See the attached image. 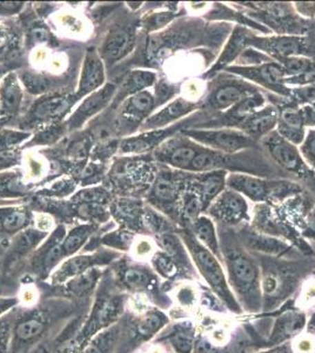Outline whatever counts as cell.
I'll return each mask as SVG.
<instances>
[{"label": "cell", "instance_id": "cell-1", "mask_svg": "<svg viewBox=\"0 0 315 353\" xmlns=\"http://www.w3.org/2000/svg\"><path fill=\"white\" fill-rule=\"evenodd\" d=\"M223 257L227 269L228 284L236 292V298H240L250 311L259 310L263 303L259 266L236 245L227 244L223 248Z\"/></svg>", "mask_w": 315, "mask_h": 353}, {"label": "cell", "instance_id": "cell-2", "mask_svg": "<svg viewBox=\"0 0 315 353\" xmlns=\"http://www.w3.org/2000/svg\"><path fill=\"white\" fill-rule=\"evenodd\" d=\"M184 243L187 246L188 252L196 264L201 277L204 278L208 286L213 290V292L226 304L228 309L233 312H241L240 304L236 298V294L232 291L228 284L227 277L225 274L223 265L216 254L206 249L204 245L200 244L196 238L190 234L184 237Z\"/></svg>", "mask_w": 315, "mask_h": 353}, {"label": "cell", "instance_id": "cell-3", "mask_svg": "<svg viewBox=\"0 0 315 353\" xmlns=\"http://www.w3.org/2000/svg\"><path fill=\"white\" fill-rule=\"evenodd\" d=\"M184 136L204 148L228 156L239 154L256 144V141L243 131L233 128L188 129L185 130Z\"/></svg>", "mask_w": 315, "mask_h": 353}, {"label": "cell", "instance_id": "cell-4", "mask_svg": "<svg viewBox=\"0 0 315 353\" xmlns=\"http://www.w3.org/2000/svg\"><path fill=\"white\" fill-rule=\"evenodd\" d=\"M261 144L272 159L288 172L296 174L300 178H311L314 174L303 161L299 146L292 144L291 141L285 139L276 131L263 137Z\"/></svg>", "mask_w": 315, "mask_h": 353}, {"label": "cell", "instance_id": "cell-5", "mask_svg": "<svg viewBox=\"0 0 315 353\" xmlns=\"http://www.w3.org/2000/svg\"><path fill=\"white\" fill-rule=\"evenodd\" d=\"M226 186L240 193L243 197L248 198L256 203L267 201L268 197L276 193L292 191L296 186L293 183L285 181H266L263 178L245 174V173H228Z\"/></svg>", "mask_w": 315, "mask_h": 353}, {"label": "cell", "instance_id": "cell-6", "mask_svg": "<svg viewBox=\"0 0 315 353\" xmlns=\"http://www.w3.org/2000/svg\"><path fill=\"white\" fill-rule=\"evenodd\" d=\"M223 71L243 79H247L251 83L267 88L273 92L289 96V91H287V88L285 86V71L283 66L276 61L256 65H232Z\"/></svg>", "mask_w": 315, "mask_h": 353}, {"label": "cell", "instance_id": "cell-7", "mask_svg": "<svg viewBox=\"0 0 315 353\" xmlns=\"http://www.w3.org/2000/svg\"><path fill=\"white\" fill-rule=\"evenodd\" d=\"M308 43L307 38L303 36L258 37L252 34L248 39V46L274 57L278 61L306 56L309 45Z\"/></svg>", "mask_w": 315, "mask_h": 353}, {"label": "cell", "instance_id": "cell-8", "mask_svg": "<svg viewBox=\"0 0 315 353\" xmlns=\"http://www.w3.org/2000/svg\"><path fill=\"white\" fill-rule=\"evenodd\" d=\"M258 92V88L246 81H226L216 85L208 93L205 105L212 110H231L247 97Z\"/></svg>", "mask_w": 315, "mask_h": 353}, {"label": "cell", "instance_id": "cell-9", "mask_svg": "<svg viewBox=\"0 0 315 353\" xmlns=\"http://www.w3.org/2000/svg\"><path fill=\"white\" fill-rule=\"evenodd\" d=\"M212 216L228 224H236L247 218V201L240 193L223 190L208 208Z\"/></svg>", "mask_w": 315, "mask_h": 353}, {"label": "cell", "instance_id": "cell-10", "mask_svg": "<svg viewBox=\"0 0 315 353\" xmlns=\"http://www.w3.org/2000/svg\"><path fill=\"white\" fill-rule=\"evenodd\" d=\"M279 121V111L273 106H265L247 117L239 125L240 130L253 138L261 141L263 137L276 131Z\"/></svg>", "mask_w": 315, "mask_h": 353}, {"label": "cell", "instance_id": "cell-11", "mask_svg": "<svg viewBox=\"0 0 315 353\" xmlns=\"http://www.w3.org/2000/svg\"><path fill=\"white\" fill-rule=\"evenodd\" d=\"M226 170H216L212 172L198 173L194 181V192L199 196L203 208L207 210L220 193L226 188Z\"/></svg>", "mask_w": 315, "mask_h": 353}, {"label": "cell", "instance_id": "cell-12", "mask_svg": "<svg viewBox=\"0 0 315 353\" xmlns=\"http://www.w3.org/2000/svg\"><path fill=\"white\" fill-rule=\"evenodd\" d=\"M253 33H250L245 26L236 25L231 36L228 38L227 43L223 48V52L220 54L216 64L210 70L211 74L219 72L221 70L230 68L233 61H236L238 57L243 54V51L248 48V39Z\"/></svg>", "mask_w": 315, "mask_h": 353}, {"label": "cell", "instance_id": "cell-13", "mask_svg": "<svg viewBox=\"0 0 315 353\" xmlns=\"http://www.w3.org/2000/svg\"><path fill=\"white\" fill-rule=\"evenodd\" d=\"M200 103L193 101L191 99H185V98H176L171 101L170 104L166 105L164 109L160 110L159 112L152 116L150 119L146 121L150 129H158L163 128L165 125L171 124L173 121H178L183 117L188 116L192 112H194L199 109Z\"/></svg>", "mask_w": 315, "mask_h": 353}, {"label": "cell", "instance_id": "cell-14", "mask_svg": "<svg viewBox=\"0 0 315 353\" xmlns=\"http://www.w3.org/2000/svg\"><path fill=\"white\" fill-rule=\"evenodd\" d=\"M305 128L306 126L301 109L288 108L279 113V121L276 131L285 139L291 141L292 144L299 146L303 143L306 136Z\"/></svg>", "mask_w": 315, "mask_h": 353}, {"label": "cell", "instance_id": "cell-15", "mask_svg": "<svg viewBox=\"0 0 315 353\" xmlns=\"http://www.w3.org/2000/svg\"><path fill=\"white\" fill-rule=\"evenodd\" d=\"M305 324L306 318L303 313L288 312L280 316L270 338L272 345H280L288 339L299 336Z\"/></svg>", "mask_w": 315, "mask_h": 353}, {"label": "cell", "instance_id": "cell-16", "mask_svg": "<svg viewBox=\"0 0 315 353\" xmlns=\"http://www.w3.org/2000/svg\"><path fill=\"white\" fill-rule=\"evenodd\" d=\"M200 148L201 145L196 144V141L185 137L184 141H176V146L167 148V152L164 156L165 161L176 169L188 171V168L196 153L199 152Z\"/></svg>", "mask_w": 315, "mask_h": 353}, {"label": "cell", "instance_id": "cell-17", "mask_svg": "<svg viewBox=\"0 0 315 353\" xmlns=\"http://www.w3.org/2000/svg\"><path fill=\"white\" fill-rule=\"evenodd\" d=\"M104 81V68L99 57L94 52H88L85 59L84 71L80 83L79 96H85L101 85Z\"/></svg>", "mask_w": 315, "mask_h": 353}, {"label": "cell", "instance_id": "cell-18", "mask_svg": "<svg viewBox=\"0 0 315 353\" xmlns=\"http://www.w3.org/2000/svg\"><path fill=\"white\" fill-rule=\"evenodd\" d=\"M192 225H193V232L196 241L219 258L221 256L220 252L221 249H220L219 239L216 236V225L211 218L201 214Z\"/></svg>", "mask_w": 315, "mask_h": 353}, {"label": "cell", "instance_id": "cell-19", "mask_svg": "<svg viewBox=\"0 0 315 353\" xmlns=\"http://www.w3.org/2000/svg\"><path fill=\"white\" fill-rule=\"evenodd\" d=\"M113 92H114V88L108 85L106 88H103V91L94 93L91 98H88V101L80 106V109L77 111L76 117L73 118V121L79 125L88 117L99 111L108 103V99H111Z\"/></svg>", "mask_w": 315, "mask_h": 353}, {"label": "cell", "instance_id": "cell-20", "mask_svg": "<svg viewBox=\"0 0 315 353\" xmlns=\"http://www.w3.org/2000/svg\"><path fill=\"white\" fill-rule=\"evenodd\" d=\"M131 36L125 30H116L108 37L105 45V53L110 59H119L128 53L131 46Z\"/></svg>", "mask_w": 315, "mask_h": 353}, {"label": "cell", "instance_id": "cell-21", "mask_svg": "<svg viewBox=\"0 0 315 353\" xmlns=\"http://www.w3.org/2000/svg\"><path fill=\"white\" fill-rule=\"evenodd\" d=\"M279 64L283 66L286 79L288 76H311L312 73L315 72V63L309 61L307 58H303V57H293V58L281 59L279 61Z\"/></svg>", "mask_w": 315, "mask_h": 353}, {"label": "cell", "instance_id": "cell-22", "mask_svg": "<svg viewBox=\"0 0 315 353\" xmlns=\"http://www.w3.org/2000/svg\"><path fill=\"white\" fill-rule=\"evenodd\" d=\"M68 109V101L65 98H51L40 103L34 111L37 119H51L60 116Z\"/></svg>", "mask_w": 315, "mask_h": 353}, {"label": "cell", "instance_id": "cell-23", "mask_svg": "<svg viewBox=\"0 0 315 353\" xmlns=\"http://www.w3.org/2000/svg\"><path fill=\"white\" fill-rule=\"evenodd\" d=\"M153 196L160 203H165V204L176 203L178 199V188L176 183L166 176H159L153 188Z\"/></svg>", "mask_w": 315, "mask_h": 353}, {"label": "cell", "instance_id": "cell-24", "mask_svg": "<svg viewBox=\"0 0 315 353\" xmlns=\"http://www.w3.org/2000/svg\"><path fill=\"white\" fill-rule=\"evenodd\" d=\"M154 106V98L148 91L133 94L128 103V112L134 114V118L146 116Z\"/></svg>", "mask_w": 315, "mask_h": 353}, {"label": "cell", "instance_id": "cell-25", "mask_svg": "<svg viewBox=\"0 0 315 353\" xmlns=\"http://www.w3.org/2000/svg\"><path fill=\"white\" fill-rule=\"evenodd\" d=\"M203 211H204V208H203V203L200 201L199 196L193 190L185 193L184 199H183V213H184L185 218L193 224L196 219L201 216Z\"/></svg>", "mask_w": 315, "mask_h": 353}, {"label": "cell", "instance_id": "cell-26", "mask_svg": "<svg viewBox=\"0 0 315 353\" xmlns=\"http://www.w3.org/2000/svg\"><path fill=\"white\" fill-rule=\"evenodd\" d=\"M20 99H21V92H20L19 86L16 81L8 79L5 81L4 88H3V104L6 111H16L19 106Z\"/></svg>", "mask_w": 315, "mask_h": 353}, {"label": "cell", "instance_id": "cell-27", "mask_svg": "<svg viewBox=\"0 0 315 353\" xmlns=\"http://www.w3.org/2000/svg\"><path fill=\"white\" fill-rule=\"evenodd\" d=\"M299 151L308 168L315 173V128L306 131L305 139L299 145Z\"/></svg>", "mask_w": 315, "mask_h": 353}, {"label": "cell", "instance_id": "cell-28", "mask_svg": "<svg viewBox=\"0 0 315 353\" xmlns=\"http://www.w3.org/2000/svg\"><path fill=\"white\" fill-rule=\"evenodd\" d=\"M156 81V74L148 71H136L132 73L131 77L128 78V88L132 93H139L144 91V88L151 86Z\"/></svg>", "mask_w": 315, "mask_h": 353}, {"label": "cell", "instance_id": "cell-29", "mask_svg": "<svg viewBox=\"0 0 315 353\" xmlns=\"http://www.w3.org/2000/svg\"><path fill=\"white\" fill-rule=\"evenodd\" d=\"M165 321L166 319L163 314L158 312L150 313L143 321H140L139 325H138V332L143 337L152 336L153 333H156L161 326L164 325Z\"/></svg>", "mask_w": 315, "mask_h": 353}, {"label": "cell", "instance_id": "cell-30", "mask_svg": "<svg viewBox=\"0 0 315 353\" xmlns=\"http://www.w3.org/2000/svg\"><path fill=\"white\" fill-rule=\"evenodd\" d=\"M173 347L179 353H191L194 345V337L190 331H178L171 337Z\"/></svg>", "mask_w": 315, "mask_h": 353}, {"label": "cell", "instance_id": "cell-31", "mask_svg": "<svg viewBox=\"0 0 315 353\" xmlns=\"http://www.w3.org/2000/svg\"><path fill=\"white\" fill-rule=\"evenodd\" d=\"M252 246L258 251H263L266 253H279L281 251H285V244L281 241H276V239H272V238L266 237H256L250 241Z\"/></svg>", "mask_w": 315, "mask_h": 353}, {"label": "cell", "instance_id": "cell-32", "mask_svg": "<svg viewBox=\"0 0 315 353\" xmlns=\"http://www.w3.org/2000/svg\"><path fill=\"white\" fill-rule=\"evenodd\" d=\"M88 230L86 228H80V229L73 231L70 237L66 239L65 244L63 245V252L72 253L79 249L80 245L84 243L85 239L88 237Z\"/></svg>", "mask_w": 315, "mask_h": 353}, {"label": "cell", "instance_id": "cell-33", "mask_svg": "<svg viewBox=\"0 0 315 353\" xmlns=\"http://www.w3.org/2000/svg\"><path fill=\"white\" fill-rule=\"evenodd\" d=\"M125 281L128 286L134 288V289H144L150 285V277L148 273H145L141 270H128L125 274Z\"/></svg>", "mask_w": 315, "mask_h": 353}, {"label": "cell", "instance_id": "cell-34", "mask_svg": "<svg viewBox=\"0 0 315 353\" xmlns=\"http://www.w3.org/2000/svg\"><path fill=\"white\" fill-rule=\"evenodd\" d=\"M43 327H44V326H43V324H41L40 321L32 319V321L21 323V324L18 326V329H17V334H18V337L21 338V339H30V338L38 336V334L43 331Z\"/></svg>", "mask_w": 315, "mask_h": 353}, {"label": "cell", "instance_id": "cell-35", "mask_svg": "<svg viewBox=\"0 0 315 353\" xmlns=\"http://www.w3.org/2000/svg\"><path fill=\"white\" fill-rule=\"evenodd\" d=\"M113 341H114V333H104L103 336H100L94 341L92 345L90 346L85 353H108Z\"/></svg>", "mask_w": 315, "mask_h": 353}, {"label": "cell", "instance_id": "cell-36", "mask_svg": "<svg viewBox=\"0 0 315 353\" xmlns=\"http://www.w3.org/2000/svg\"><path fill=\"white\" fill-rule=\"evenodd\" d=\"M25 223H26V213L24 211H13V212L8 213L3 221L5 230H8L10 232L21 229Z\"/></svg>", "mask_w": 315, "mask_h": 353}, {"label": "cell", "instance_id": "cell-37", "mask_svg": "<svg viewBox=\"0 0 315 353\" xmlns=\"http://www.w3.org/2000/svg\"><path fill=\"white\" fill-rule=\"evenodd\" d=\"M90 264V258L88 257H78L74 258L72 261H68L63 268L61 274L63 277H68V276H72V274H77V273L84 271Z\"/></svg>", "mask_w": 315, "mask_h": 353}, {"label": "cell", "instance_id": "cell-38", "mask_svg": "<svg viewBox=\"0 0 315 353\" xmlns=\"http://www.w3.org/2000/svg\"><path fill=\"white\" fill-rule=\"evenodd\" d=\"M156 268L165 276H171L176 272L174 261L168 254H158L156 259Z\"/></svg>", "mask_w": 315, "mask_h": 353}, {"label": "cell", "instance_id": "cell-39", "mask_svg": "<svg viewBox=\"0 0 315 353\" xmlns=\"http://www.w3.org/2000/svg\"><path fill=\"white\" fill-rule=\"evenodd\" d=\"M294 351L296 353H313L315 352V341L311 336H300L296 338L294 343Z\"/></svg>", "mask_w": 315, "mask_h": 353}, {"label": "cell", "instance_id": "cell-40", "mask_svg": "<svg viewBox=\"0 0 315 353\" xmlns=\"http://www.w3.org/2000/svg\"><path fill=\"white\" fill-rule=\"evenodd\" d=\"M174 18V13L163 12L156 13L148 19V26L151 28H159L168 24Z\"/></svg>", "mask_w": 315, "mask_h": 353}, {"label": "cell", "instance_id": "cell-41", "mask_svg": "<svg viewBox=\"0 0 315 353\" xmlns=\"http://www.w3.org/2000/svg\"><path fill=\"white\" fill-rule=\"evenodd\" d=\"M93 281H94V273L93 271H88L81 277L77 278L76 281H73V289L77 291L88 290L92 286Z\"/></svg>", "mask_w": 315, "mask_h": 353}, {"label": "cell", "instance_id": "cell-42", "mask_svg": "<svg viewBox=\"0 0 315 353\" xmlns=\"http://www.w3.org/2000/svg\"><path fill=\"white\" fill-rule=\"evenodd\" d=\"M301 113H303L305 126H307L308 129L315 128V103L305 106L301 109Z\"/></svg>", "mask_w": 315, "mask_h": 353}, {"label": "cell", "instance_id": "cell-43", "mask_svg": "<svg viewBox=\"0 0 315 353\" xmlns=\"http://www.w3.org/2000/svg\"><path fill=\"white\" fill-rule=\"evenodd\" d=\"M33 41H46L48 39V32L45 28H36L32 32Z\"/></svg>", "mask_w": 315, "mask_h": 353}, {"label": "cell", "instance_id": "cell-44", "mask_svg": "<svg viewBox=\"0 0 315 353\" xmlns=\"http://www.w3.org/2000/svg\"><path fill=\"white\" fill-rule=\"evenodd\" d=\"M16 161V156L11 152H0V165L12 164Z\"/></svg>", "mask_w": 315, "mask_h": 353}, {"label": "cell", "instance_id": "cell-45", "mask_svg": "<svg viewBox=\"0 0 315 353\" xmlns=\"http://www.w3.org/2000/svg\"><path fill=\"white\" fill-rule=\"evenodd\" d=\"M308 237L315 238V211L312 212L307 221Z\"/></svg>", "mask_w": 315, "mask_h": 353}, {"label": "cell", "instance_id": "cell-46", "mask_svg": "<svg viewBox=\"0 0 315 353\" xmlns=\"http://www.w3.org/2000/svg\"><path fill=\"white\" fill-rule=\"evenodd\" d=\"M305 301L306 303H309V304H314L315 303V284L313 285H308L307 289H306V293H305Z\"/></svg>", "mask_w": 315, "mask_h": 353}, {"label": "cell", "instance_id": "cell-47", "mask_svg": "<svg viewBox=\"0 0 315 353\" xmlns=\"http://www.w3.org/2000/svg\"><path fill=\"white\" fill-rule=\"evenodd\" d=\"M261 353H289L287 347L286 346H274L273 349L268 350V351H265V352Z\"/></svg>", "mask_w": 315, "mask_h": 353}, {"label": "cell", "instance_id": "cell-48", "mask_svg": "<svg viewBox=\"0 0 315 353\" xmlns=\"http://www.w3.org/2000/svg\"><path fill=\"white\" fill-rule=\"evenodd\" d=\"M8 301H0V312L4 311L6 307H8Z\"/></svg>", "mask_w": 315, "mask_h": 353}]
</instances>
